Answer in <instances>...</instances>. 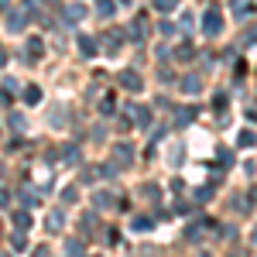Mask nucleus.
I'll use <instances>...</instances> for the list:
<instances>
[{
    "label": "nucleus",
    "mask_w": 257,
    "mask_h": 257,
    "mask_svg": "<svg viewBox=\"0 0 257 257\" xmlns=\"http://www.w3.org/2000/svg\"><path fill=\"white\" fill-rule=\"evenodd\" d=\"M113 158H117L120 165H127V161H131V148H127V144H117V151H113Z\"/></svg>",
    "instance_id": "obj_5"
},
{
    "label": "nucleus",
    "mask_w": 257,
    "mask_h": 257,
    "mask_svg": "<svg viewBox=\"0 0 257 257\" xmlns=\"http://www.w3.org/2000/svg\"><path fill=\"white\" fill-rule=\"evenodd\" d=\"M14 223H18V230H24V226H28L31 219H28V213H18V216H14Z\"/></svg>",
    "instance_id": "obj_16"
},
{
    "label": "nucleus",
    "mask_w": 257,
    "mask_h": 257,
    "mask_svg": "<svg viewBox=\"0 0 257 257\" xmlns=\"http://www.w3.org/2000/svg\"><path fill=\"white\" fill-rule=\"evenodd\" d=\"M178 59L189 62V59H192V48H189V45H182V48H178Z\"/></svg>",
    "instance_id": "obj_17"
},
{
    "label": "nucleus",
    "mask_w": 257,
    "mask_h": 257,
    "mask_svg": "<svg viewBox=\"0 0 257 257\" xmlns=\"http://www.w3.org/2000/svg\"><path fill=\"white\" fill-rule=\"evenodd\" d=\"M7 24H11V31H21L24 28V11H11L7 14Z\"/></svg>",
    "instance_id": "obj_3"
},
{
    "label": "nucleus",
    "mask_w": 257,
    "mask_h": 257,
    "mask_svg": "<svg viewBox=\"0 0 257 257\" xmlns=\"http://www.w3.org/2000/svg\"><path fill=\"white\" fill-rule=\"evenodd\" d=\"M192 120V106H182V113H178V123H189Z\"/></svg>",
    "instance_id": "obj_14"
},
{
    "label": "nucleus",
    "mask_w": 257,
    "mask_h": 257,
    "mask_svg": "<svg viewBox=\"0 0 257 257\" xmlns=\"http://www.w3.org/2000/svg\"><path fill=\"white\" fill-rule=\"evenodd\" d=\"M79 48L86 52V55H93V52H96V45H93V38H79Z\"/></svg>",
    "instance_id": "obj_11"
},
{
    "label": "nucleus",
    "mask_w": 257,
    "mask_h": 257,
    "mask_svg": "<svg viewBox=\"0 0 257 257\" xmlns=\"http://www.w3.org/2000/svg\"><path fill=\"white\" fill-rule=\"evenodd\" d=\"M62 219H65L62 213H52V216H48V230H59V226H62Z\"/></svg>",
    "instance_id": "obj_12"
},
{
    "label": "nucleus",
    "mask_w": 257,
    "mask_h": 257,
    "mask_svg": "<svg viewBox=\"0 0 257 257\" xmlns=\"http://www.w3.org/2000/svg\"><path fill=\"white\" fill-rule=\"evenodd\" d=\"M199 86H202V82H199V76H189L182 89H185V93H199Z\"/></svg>",
    "instance_id": "obj_7"
},
{
    "label": "nucleus",
    "mask_w": 257,
    "mask_h": 257,
    "mask_svg": "<svg viewBox=\"0 0 257 257\" xmlns=\"http://www.w3.org/2000/svg\"><path fill=\"white\" fill-rule=\"evenodd\" d=\"M82 14H86V7H82V4H69V7H65V21H79Z\"/></svg>",
    "instance_id": "obj_4"
},
{
    "label": "nucleus",
    "mask_w": 257,
    "mask_h": 257,
    "mask_svg": "<svg viewBox=\"0 0 257 257\" xmlns=\"http://www.w3.org/2000/svg\"><path fill=\"white\" fill-rule=\"evenodd\" d=\"M65 161L76 165V161H79V148H65Z\"/></svg>",
    "instance_id": "obj_15"
},
{
    "label": "nucleus",
    "mask_w": 257,
    "mask_h": 257,
    "mask_svg": "<svg viewBox=\"0 0 257 257\" xmlns=\"http://www.w3.org/2000/svg\"><path fill=\"white\" fill-rule=\"evenodd\" d=\"M131 35H134V38H144V35H148V21L138 18V21H134V31H131Z\"/></svg>",
    "instance_id": "obj_6"
},
{
    "label": "nucleus",
    "mask_w": 257,
    "mask_h": 257,
    "mask_svg": "<svg viewBox=\"0 0 257 257\" xmlns=\"http://www.w3.org/2000/svg\"><path fill=\"white\" fill-rule=\"evenodd\" d=\"M131 110H134V117H138V123H144V127H148V120H151V113H148L144 106H131Z\"/></svg>",
    "instance_id": "obj_8"
},
{
    "label": "nucleus",
    "mask_w": 257,
    "mask_h": 257,
    "mask_svg": "<svg viewBox=\"0 0 257 257\" xmlns=\"http://www.w3.org/2000/svg\"><path fill=\"white\" fill-rule=\"evenodd\" d=\"M254 240H257V230H254Z\"/></svg>",
    "instance_id": "obj_18"
},
{
    "label": "nucleus",
    "mask_w": 257,
    "mask_h": 257,
    "mask_svg": "<svg viewBox=\"0 0 257 257\" xmlns=\"http://www.w3.org/2000/svg\"><path fill=\"white\" fill-rule=\"evenodd\" d=\"M120 82H123V89H141V76H138V72H131V69L120 72Z\"/></svg>",
    "instance_id": "obj_2"
},
{
    "label": "nucleus",
    "mask_w": 257,
    "mask_h": 257,
    "mask_svg": "<svg viewBox=\"0 0 257 257\" xmlns=\"http://www.w3.org/2000/svg\"><path fill=\"white\" fill-rule=\"evenodd\" d=\"M41 48H45V45H41L38 38H31V41H28V52H31V59H38V55H41Z\"/></svg>",
    "instance_id": "obj_9"
},
{
    "label": "nucleus",
    "mask_w": 257,
    "mask_h": 257,
    "mask_svg": "<svg viewBox=\"0 0 257 257\" xmlns=\"http://www.w3.org/2000/svg\"><path fill=\"white\" fill-rule=\"evenodd\" d=\"M24 96H28V103H38V99H41V89H38V86H31Z\"/></svg>",
    "instance_id": "obj_13"
},
{
    "label": "nucleus",
    "mask_w": 257,
    "mask_h": 257,
    "mask_svg": "<svg viewBox=\"0 0 257 257\" xmlns=\"http://www.w3.org/2000/svg\"><path fill=\"white\" fill-rule=\"evenodd\" d=\"M202 28H206V35H219V28H223V18H219V11H206V18H202Z\"/></svg>",
    "instance_id": "obj_1"
},
{
    "label": "nucleus",
    "mask_w": 257,
    "mask_h": 257,
    "mask_svg": "<svg viewBox=\"0 0 257 257\" xmlns=\"http://www.w3.org/2000/svg\"><path fill=\"white\" fill-rule=\"evenodd\" d=\"M155 7H158V11H175L178 0H155Z\"/></svg>",
    "instance_id": "obj_10"
}]
</instances>
